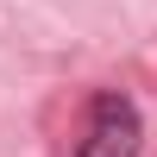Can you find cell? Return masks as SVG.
I'll use <instances>...</instances> for the list:
<instances>
[{
	"label": "cell",
	"mask_w": 157,
	"mask_h": 157,
	"mask_svg": "<svg viewBox=\"0 0 157 157\" xmlns=\"http://www.w3.org/2000/svg\"><path fill=\"white\" fill-rule=\"evenodd\" d=\"M138 145H145V120H138L132 94L101 88V94L88 101V126H82L75 157H138Z\"/></svg>",
	"instance_id": "6da1fadb"
}]
</instances>
